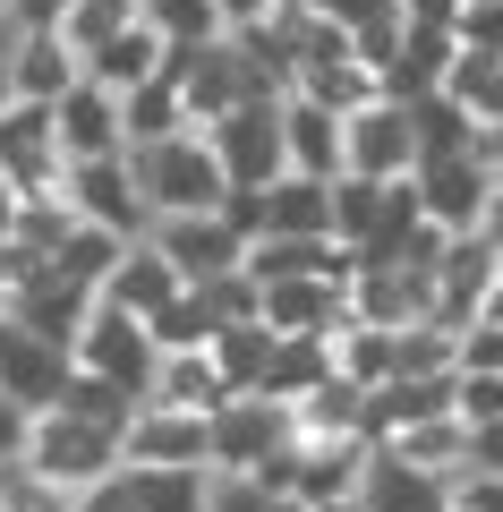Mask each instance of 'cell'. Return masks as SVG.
<instances>
[{
	"mask_svg": "<svg viewBox=\"0 0 503 512\" xmlns=\"http://www.w3.org/2000/svg\"><path fill=\"white\" fill-rule=\"evenodd\" d=\"M9 18H18V26H52L60 0H9Z\"/></svg>",
	"mask_w": 503,
	"mask_h": 512,
	"instance_id": "45",
	"label": "cell"
},
{
	"mask_svg": "<svg viewBox=\"0 0 503 512\" xmlns=\"http://www.w3.org/2000/svg\"><path fill=\"white\" fill-rule=\"evenodd\" d=\"M0 512H77V495L43 487V478H26V470H0Z\"/></svg>",
	"mask_w": 503,
	"mask_h": 512,
	"instance_id": "40",
	"label": "cell"
},
{
	"mask_svg": "<svg viewBox=\"0 0 503 512\" xmlns=\"http://www.w3.org/2000/svg\"><path fill=\"white\" fill-rule=\"evenodd\" d=\"M145 333H154V350H205L222 325H214V308H205V291H180V308H162Z\"/></svg>",
	"mask_w": 503,
	"mask_h": 512,
	"instance_id": "38",
	"label": "cell"
},
{
	"mask_svg": "<svg viewBox=\"0 0 503 512\" xmlns=\"http://www.w3.org/2000/svg\"><path fill=\"white\" fill-rule=\"evenodd\" d=\"M137 18L162 35V52H205V43H222V9L214 0H145Z\"/></svg>",
	"mask_w": 503,
	"mask_h": 512,
	"instance_id": "33",
	"label": "cell"
},
{
	"mask_svg": "<svg viewBox=\"0 0 503 512\" xmlns=\"http://www.w3.org/2000/svg\"><path fill=\"white\" fill-rule=\"evenodd\" d=\"M393 376H461V333H444V325H401V333H393Z\"/></svg>",
	"mask_w": 503,
	"mask_h": 512,
	"instance_id": "36",
	"label": "cell"
},
{
	"mask_svg": "<svg viewBox=\"0 0 503 512\" xmlns=\"http://www.w3.org/2000/svg\"><path fill=\"white\" fill-rule=\"evenodd\" d=\"M452 419L478 436V427H503V376H452Z\"/></svg>",
	"mask_w": 503,
	"mask_h": 512,
	"instance_id": "39",
	"label": "cell"
},
{
	"mask_svg": "<svg viewBox=\"0 0 503 512\" xmlns=\"http://www.w3.org/2000/svg\"><path fill=\"white\" fill-rule=\"evenodd\" d=\"M145 239L162 248V265H171L188 291H205V282H222V274L248 265V231H239L231 214H171V222H154Z\"/></svg>",
	"mask_w": 503,
	"mask_h": 512,
	"instance_id": "8",
	"label": "cell"
},
{
	"mask_svg": "<svg viewBox=\"0 0 503 512\" xmlns=\"http://www.w3.org/2000/svg\"><path fill=\"white\" fill-rule=\"evenodd\" d=\"M256 239H333V180H299L282 171L273 188H256Z\"/></svg>",
	"mask_w": 503,
	"mask_h": 512,
	"instance_id": "19",
	"label": "cell"
},
{
	"mask_svg": "<svg viewBox=\"0 0 503 512\" xmlns=\"http://www.w3.org/2000/svg\"><path fill=\"white\" fill-rule=\"evenodd\" d=\"M180 291H188V282L162 265L154 239H128V256L111 265V282H103V308H120V316H137V325H154L162 308H180Z\"/></svg>",
	"mask_w": 503,
	"mask_h": 512,
	"instance_id": "20",
	"label": "cell"
},
{
	"mask_svg": "<svg viewBox=\"0 0 503 512\" xmlns=\"http://www.w3.org/2000/svg\"><path fill=\"white\" fill-rule=\"evenodd\" d=\"M77 52L52 35V26H18V52H9V103H60L77 86Z\"/></svg>",
	"mask_w": 503,
	"mask_h": 512,
	"instance_id": "21",
	"label": "cell"
},
{
	"mask_svg": "<svg viewBox=\"0 0 503 512\" xmlns=\"http://www.w3.org/2000/svg\"><path fill=\"white\" fill-rule=\"evenodd\" d=\"M128 26H137V0H60V18H52V35L77 52V69H86L103 43H120Z\"/></svg>",
	"mask_w": 503,
	"mask_h": 512,
	"instance_id": "27",
	"label": "cell"
},
{
	"mask_svg": "<svg viewBox=\"0 0 503 512\" xmlns=\"http://www.w3.org/2000/svg\"><path fill=\"white\" fill-rule=\"evenodd\" d=\"M0 188H9L18 205L69 188V154H60L52 103H0Z\"/></svg>",
	"mask_w": 503,
	"mask_h": 512,
	"instance_id": "5",
	"label": "cell"
},
{
	"mask_svg": "<svg viewBox=\"0 0 503 512\" xmlns=\"http://www.w3.org/2000/svg\"><path fill=\"white\" fill-rule=\"evenodd\" d=\"M333 376L350 384V393H376V384H393V333H376V325H359V316H350L342 333H333Z\"/></svg>",
	"mask_w": 503,
	"mask_h": 512,
	"instance_id": "28",
	"label": "cell"
},
{
	"mask_svg": "<svg viewBox=\"0 0 503 512\" xmlns=\"http://www.w3.org/2000/svg\"><path fill=\"white\" fill-rule=\"evenodd\" d=\"M128 256V239H111V231H94V222H77L69 239H60V256H52V274L60 282H77V291H94L103 299V282H111V265Z\"/></svg>",
	"mask_w": 503,
	"mask_h": 512,
	"instance_id": "32",
	"label": "cell"
},
{
	"mask_svg": "<svg viewBox=\"0 0 503 512\" xmlns=\"http://www.w3.org/2000/svg\"><path fill=\"white\" fill-rule=\"evenodd\" d=\"M120 128H128V146H162V137L197 128V120H188V94H180V77L162 69V77H145L137 94H120Z\"/></svg>",
	"mask_w": 503,
	"mask_h": 512,
	"instance_id": "25",
	"label": "cell"
},
{
	"mask_svg": "<svg viewBox=\"0 0 503 512\" xmlns=\"http://www.w3.org/2000/svg\"><path fill=\"white\" fill-rule=\"evenodd\" d=\"M69 214L94 222V231L111 239H145V205H137V180H128V154H111V163H69Z\"/></svg>",
	"mask_w": 503,
	"mask_h": 512,
	"instance_id": "13",
	"label": "cell"
},
{
	"mask_svg": "<svg viewBox=\"0 0 503 512\" xmlns=\"http://www.w3.org/2000/svg\"><path fill=\"white\" fill-rule=\"evenodd\" d=\"M171 77H180L188 120H197V128L231 120L239 103H282V86H273V77L256 69V60L239 52L231 35H222V43H205V52H171Z\"/></svg>",
	"mask_w": 503,
	"mask_h": 512,
	"instance_id": "3",
	"label": "cell"
},
{
	"mask_svg": "<svg viewBox=\"0 0 503 512\" xmlns=\"http://www.w3.org/2000/svg\"><path fill=\"white\" fill-rule=\"evenodd\" d=\"M401 188V180H393ZM393 188L384 180H359V171H342V180H333V239H342L350 256L367 248V239L384 231V205H393Z\"/></svg>",
	"mask_w": 503,
	"mask_h": 512,
	"instance_id": "29",
	"label": "cell"
},
{
	"mask_svg": "<svg viewBox=\"0 0 503 512\" xmlns=\"http://www.w3.org/2000/svg\"><path fill=\"white\" fill-rule=\"evenodd\" d=\"M205 146H214L222 180H231V197H256V188L282 180V103H239L231 120L205 128Z\"/></svg>",
	"mask_w": 503,
	"mask_h": 512,
	"instance_id": "7",
	"label": "cell"
},
{
	"mask_svg": "<svg viewBox=\"0 0 503 512\" xmlns=\"http://www.w3.org/2000/svg\"><path fill=\"white\" fill-rule=\"evenodd\" d=\"M316 384H333V350H324V342H273V367H265V384H256V393L299 410Z\"/></svg>",
	"mask_w": 503,
	"mask_h": 512,
	"instance_id": "31",
	"label": "cell"
},
{
	"mask_svg": "<svg viewBox=\"0 0 503 512\" xmlns=\"http://www.w3.org/2000/svg\"><path fill=\"white\" fill-rule=\"evenodd\" d=\"M60 410H69V419H86V427H111V436H120V427L137 419V393H120V384H103V376H86V367H77L69 393H60Z\"/></svg>",
	"mask_w": 503,
	"mask_h": 512,
	"instance_id": "37",
	"label": "cell"
},
{
	"mask_svg": "<svg viewBox=\"0 0 503 512\" xmlns=\"http://www.w3.org/2000/svg\"><path fill=\"white\" fill-rule=\"evenodd\" d=\"M26 436H35V410H18L0 393V470H26Z\"/></svg>",
	"mask_w": 503,
	"mask_h": 512,
	"instance_id": "42",
	"label": "cell"
},
{
	"mask_svg": "<svg viewBox=\"0 0 503 512\" xmlns=\"http://www.w3.org/2000/svg\"><path fill=\"white\" fill-rule=\"evenodd\" d=\"M214 9H222V35H256V26H273L282 0H214Z\"/></svg>",
	"mask_w": 503,
	"mask_h": 512,
	"instance_id": "43",
	"label": "cell"
},
{
	"mask_svg": "<svg viewBox=\"0 0 503 512\" xmlns=\"http://www.w3.org/2000/svg\"><path fill=\"white\" fill-rule=\"evenodd\" d=\"M239 274H248L256 291H273V282H350L359 256H350L342 239H248V265H239Z\"/></svg>",
	"mask_w": 503,
	"mask_h": 512,
	"instance_id": "16",
	"label": "cell"
},
{
	"mask_svg": "<svg viewBox=\"0 0 503 512\" xmlns=\"http://www.w3.org/2000/svg\"><path fill=\"white\" fill-rule=\"evenodd\" d=\"M486 291H495V239H452L435 282H427V325H444V333L478 325Z\"/></svg>",
	"mask_w": 503,
	"mask_h": 512,
	"instance_id": "14",
	"label": "cell"
},
{
	"mask_svg": "<svg viewBox=\"0 0 503 512\" xmlns=\"http://www.w3.org/2000/svg\"><path fill=\"white\" fill-rule=\"evenodd\" d=\"M120 470H205V419L137 402V419L120 427Z\"/></svg>",
	"mask_w": 503,
	"mask_h": 512,
	"instance_id": "12",
	"label": "cell"
},
{
	"mask_svg": "<svg viewBox=\"0 0 503 512\" xmlns=\"http://www.w3.org/2000/svg\"><path fill=\"white\" fill-rule=\"evenodd\" d=\"M410 128H418V163H435V154H469V146H478V120H469L452 94H427V103H410Z\"/></svg>",
	"mask_w": 503,
	"mask_h": 512,
	"instance_id": "34",
	"label": "cell"
},
{
	"mask_svg": "<svg viewBox=\"0 0 503 512\" xmlns=\"http://www.w3.org/2000/svg\"><path fill=\"white\" fill-rule=\"evenodd\" d=\"M410 188H418V214H427L444 239H478L486 231V197H495V163H486L478 146L469 154H435V163L410 171Z\"/></svg>",
	"mask_w": 503,
	"mask_h": 512,
	"instance_id": "6",
	"label": "cell"
},
{
	"mask_svg": "<svg viewBox=\"0 0 503 512\" xmlns=\"http://www.w3.org/2000/svg\"><path fill=\"white\" fill-rule=\"evenodd\" d=\"M452 60H461V35H444V26H410L393 52V69H384V94L393 103H427V94H444Z\"/></svg>",
	"mask_w": 503,
	"mask_h": 512,
	"instance_id": "22",
	"label": "cell"
},
{
	"mask_svg": "<svg viewBox=\"0 0 503 512\" xmlns=\"http://www.w3.org/2000/svg\"><path fill=\"white\" fill-rule=\"evenodd\" d=\"M205 359H214L222 393H256L265 367H273V333H265V325H222L214 342H205Z\"/></svg>",
	"mask_w": 503,
	"mask_h": 512,
	"instance_id": "30",
	"label": "cell"
},
{
	"mask_svg": "<svg viewBox=\"0 0 503 512\" xmlns=\"http://www.w3.org/2000/svg\"><path fill=\"white\" fill-rule=\"evenodd\" d=\"M26 478H43V487H60V495H94V487L120 478V436L69 419V410H43L35 436H26Z\"/></svg>",
	"mask_w": 503,
	"mask_h": 512,
	"instance_id": "2",
	"label": "cell"
},
{
	"mask_svg": "<svg viewBox=\"0 0 503 512\" xmlns=\"http://www.w3.org/2000/svg\"><path fill=\"white\" fill-rule=\"evenodd\" d=\"M9 222H18V197H9V188H0V239H9Z\"/></svg>",
	"mask_w": 503,
	"mask_h": 512,
	"instance_id": "48",
	"label": "cell"
},
{
	"mask_svg": "<svg viewBox=\"0 0 503 512\" xmlns=\"http://www.w3.org/2000/svg\"><path fill=\"white\" fill-rule=\"evenodd\" d=\"M393 453L418 461V470H435V478H461L469 470V427L461 419H427V427H410V436H393Z\"/></svg>",
	"mask_w": 503,
	"mask_h": 512,
	"instance_id": "35",
	"label": "cell"
},
{
	"mask_svg": "<svg viewBox=\"0 0 503 512\" xmlns=\"http://www.w3.org/2000/svg\"><path fill=\"white\" fill-rule=\"evenodd\" d=\"M145 402L214 419V410L231 402V393H222V376H214V359H205V350H162V359H154V384H145Z\"/></svg>",
	"mask_w": 503,
	"mask_h": 512,
	"instance_id": "24",
	"label": "cell"
},
{
	"mask_svg": "<svg viewBox=\"0 0 503 512\" xmlns=\"http://www.w3.org/2000/svg\"><path fill=\"white\" fill-rule=\"evenodd\" d=\"M478 239H495V248H503V171H495V197H486V231Z\"/></svg>",
	"mask_w": 503,
	"mask_h": 512,
	"instance_id": "46",
	"label": "cell"
},
{
	"mask_svg": "<svg viewBox=\"0 0 503 512\" xmlns=\"http://www.w3.org/2000/svg\"><path fill=\"white\" fill-rule=\"evenodd\" d=\"M290 402H265V393H231V402L205 419V470H239V478H256V470H273V461L290 453Z\"/></svg>",
	"mask_w": 503,
	"mask_h": 512,
	"instance_id": "4",
	"label": "cell"
},
{
	"mask_svg": "<svg viewBox=\"0 0 503 512\" xmlns=\"http://www.w3.org/2000/svg\"><path fill=\"white\" fill-rule=\"evenodd\" d=\"M342 171H359V180H410L418 171V128H410V103H393V94H376V103H359L342 120Z\"/></svg>",
	"mask_w": 503,
	"mask_h": 512,
	"instance_id": "9",
	"label": "cell"
},
{
	"mask_svg": "<svg viewBox=\"0 0 503 512\" xmlns=\"http://www.w3.org/2000/svg\"><path fill=\"white\" fill-rule=\"evenodd\" d=\"M52 128H60V154H69V163H111V154H128L120 94L94 86V77H77V86L52 103Z\"/></svg>",
	"mask_w": 503,
	"mask_h": 512,
	"instance_id": "15",
	"label": "cell"
},
{
	"mask_svg": "<svg viewBox=\"0 0 503 512\" xmlns=\"http://www.w3.org/2000/svg\"><path fill=\"white\" fill-rule=\"evenodd\" d=\"M359 512H452V478H435L418 461H401L393 444H376L359 470Z\"/></svg>",
	"mask_w": 503,
	"mask_h": 512,
	"instance_id": "18",
	"label": "cell"
},
{
	"mask_svg": "<svg viewBox=\"0 0 503 512\" xmlns=\"http://www.w3.org/2000/svg\"><path fill=\"white\" fill-rule=\"evenodd\" d=\"M205 512H273V495L239 470H205Z\"/></svg>",
	"mask_w": 503,
	"mask_h": 512,
	"instance_id": "41",
	"label": "cell"
},
{
	"mask_svg": "<svg viewBox=\"0 0 503 512\" xmlns=\"http://www.w3.org/2000/svg\"><path fill=\"white\" fill-rule=\"evenodd\" d=\"M478 154H486V163L503 171V120H495V128H478Z\"/></svg>",
	"mask_w": 503,
	"mask_h": 512,
	"instance_id": "47",
	"label": "cell"
},
{
	"mask_svg": "<svg viewBox=\"0 0 503 512\" xmlns=\"http://www.w3.org/2000/svg\"><path fill=\"white\" fill-rule=\"evenodd\" d=\"M86 376H103V384H120V393H137L145 402V384H154V333L137 325V316H120V308H103L94 299V316H86V333H77V350H69Z\"/></svg>",
	"mask_w": 503,
	"mask_h": 512,
	"instance_id": "10",
	"label": "cell"
},
{
	"mask_svg": "<svg viewBox=\"0 0 503 512\" xmlns=\"http://www.w3.org/2000/svg\"><path fill=\"white\" fill-rule=\"evenodd\" d=\"M282 163L299 180H342V120L299 94H282Z\"/></svg>",
	"mask_w": 503,
	"mask_h": 512,
	"instance_id": "23",
	"label": "cell"
},
{
	"mask_svg": "<svg viewBox=\"0 0 503 512\" xmlns=\"http://www.w3.org/2000/svg\"><path fill=\"white\" fill-rule=\"evenodd\" d=\"M162 69H171V52H162V35H154L145 18L128 26L120 43H103V52L86 60V77H94V86H111V94H137L145 77H162Z\"/></svg>",
	"mask_w": 503,
	"mask_h": 512,
	"instance_id": "26",
	"label": "cell"
},
{
	"mask_svg": "<svg viewBox=\"0 0 503 512\" xmlns=\"http://www.w3.org/2000/svg\"><path fill=\"white\" fill-rule=\"evenodd\" d=\"M0 316H18L26 333H43V342L77 350V333H86V316H94V291H77V282H60L52 265H43V274H26L18 291L0 299Z\"/></svg>",
	"mask_w": 503,
	"mask_h": 512,
	"instance_id": "17",
	"label": "cell"
},
{
	"mask_svg": "<svg viewBox=\"0 0 503 512\" xmlns=\"http://www.w3.org/2000/svg\"><path fill=\"white\" fill-rule=\"evenodd\" d=\"M401 18H410V26H444V35H461V0H401Z\"/></svg>",
	"mask_w": 503,
	"mask_h": 512,
	"instance_id": "44",
	"label": "cell"
},
{
	"mask_svg": "<svg viewBox=\"0 0 503 512\" xmlns=\"http://www.w3.org/2000/svg\"><path fill=\"white\" fill-rule=\"evenodd\" d=\"M0 26H9V0H0Z\"/></svg>",
	"mask_w": 503,
	"mask_h": 512,
	"instance_id": "49",
	"label": "cell"
},
{
	"mask_svg": "<svg viewBox=\"0 0 503 512\" xmlns=\"http://www.w3.org/2000/svg\"><path fill=\"white\" fill-rule=\"evenodd\" d=\"M69 376H77V359L60 342H43V333H26L18 316H0V393L18 410H60V393H69Z\"/></svg>",
	"mask_w": 503,
	"mask_h": 512,
	"instance_id": "11",
	"label": "cell"
},
{
	"mask_svg": "<svg viewBox=\"0 0 503 512\" xmlns=\"http://www.w3.org/2000/svg\"><path fill=\"white\" fill-rule=\"evenodd\" d=\"M128 180H137V205H145V231L171 214H222L231 205V180H222L205 128H180L162 146H128Z\"/></svg>",
	"mask_w": 503,
	"mask_h": 512,
	"instance_id": "1",
	"label": "cell"
}]
</instances>
